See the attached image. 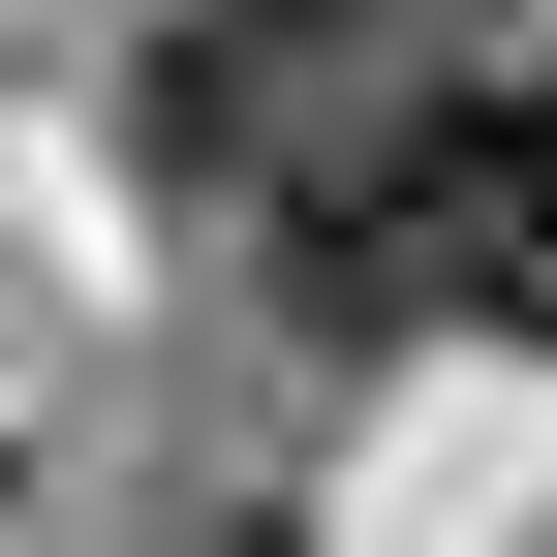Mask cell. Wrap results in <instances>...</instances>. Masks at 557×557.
I'll use <instances>...</instances> for the list:
<instances>
[{
	"mask_svg": "<svg viewBox=\"0 0 557 557\" xmlns=\"http://www.w3.org/2000/svg\"><path fill=\"white\" fill-rule=\"evenodd\" d=\"M248 32H341V62H372V32H403V0H248Z\"/></svg>",
	"mask_w": 557,
	"mask_h": 557,
	"instance_id": "2",
	"label": "cell"
},
{
	"mask_svg": "<svg viewBox=\"0 0 557 557\" xmlns=\"http://www.w3.org/2000/svg\"><path fill=\"white\" fill-rule=\"evenodd\" d=\"M341 186H372L403 310H465V341H557V94H527V62H434V94H403Z\"/></svg>",
	"mask_w": 557,
	"mask_h": 557,
	"instance_id": "1",
	"label": "cell"
}]
</instances>
